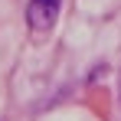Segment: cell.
Returning a JSON list of instances; mask_svg holds the SVG:
<instances>
[{
  "label": "cell",
  "instance_id": "1",
  "mask_svg": "<svg viewBox=\"0 0 121 121\" xmlns=\"http://www.w3.org/2000/svg\"><path fill=\"white\" fill-rule=\"evenodd\" d=\"M59 7H62V0H30V7H26V23H30V30H33V33L52 30L56 20H59Z\"/></svg>",
  "mask_w": 121,
  "mask_h": 121
}]
</instances>
